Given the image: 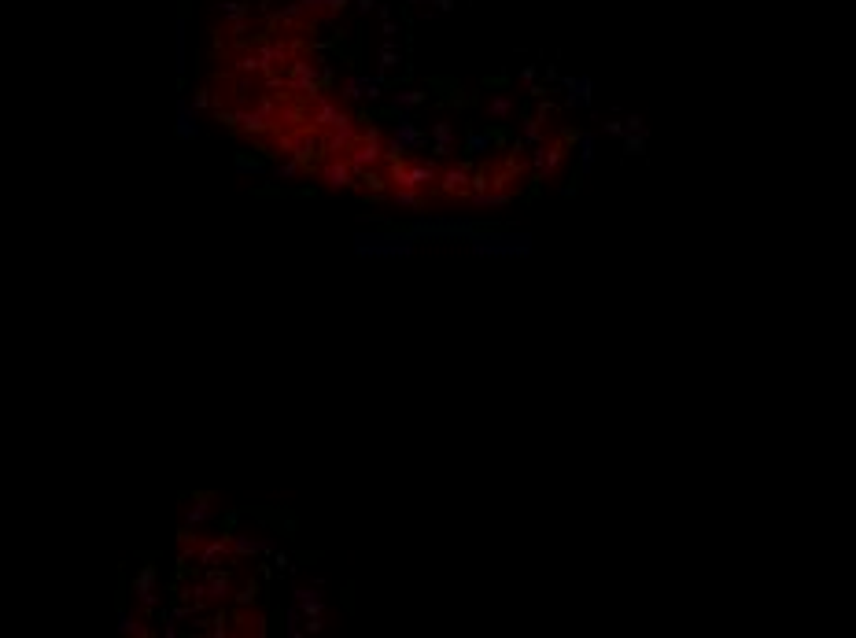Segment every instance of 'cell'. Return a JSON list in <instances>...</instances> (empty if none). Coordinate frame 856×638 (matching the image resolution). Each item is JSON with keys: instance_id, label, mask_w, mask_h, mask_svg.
I'll list each match as a JSON object with an SVG mask.
<instances>
[{"instance_id": "22", "label": "cell", "mask_w": 856, "mask_h": 638, "mask_svg": "<svg viewBox=\"0 0 856 638\" xmlns=\"http://www.w3.org/2000/svg\"><path fill=\"white\" fill-rule=\"evenodd\" d=\"M299 609H303V616H321V612H325V602H321V598H310V602H303Z\"/></svg>"}, {"instance_id": "20", "label": "cell", "mask_w": 856, "mask_h": 638, "mask_svg": "<svg viewBox=\"0 0 856 638\" xmlns=\"http://www.w3.org/2000/svg\"><path fill=\"white\" fill-rule=\"evenodd\" d=\"M303 174V166H299V159L292 155V159H285L281 166H277V177H285V181H292V177H299Z\"/></svg>"}, {"instance_id": "10", "label": "cell", "mask_w": 856, "mask_h": 638, "mask_svg": "<svg viewBox=\"0 0 856 638\" xmlns=\"http://www.w3.org/2000/svg\"><path fill=\"white\" fill-rule=\"evenodd\" d=\"M373 200H384V203H392V207H410V210H424L428 203H432V196L417 192V188H388V192H380V196H373Z\"/></svg>"}, {"instance_id": "14", "label": "cell", "mask_w": 856, "mask_h": 638, "mask_svg": "<svg viewBox=\"0 0 856 638\" xmlns=\"http://www.w3.org/2000/svg\"><path fill=\"white\" fill-rule=\"evenodd\" d=\"M233 554L237 557H259V554H266V539H251L244 531H233Z\"/></svg>"}, {"instance_id": "23", "label": "cell", "mask_w": 856, "mask_h": 638, "mask_svg": "<svg viewBox=\"0 0 856 638\" xmlns=\"http://www.w3.org/2000/svg\"><path fill=\"white\" fill-rule=\"evenodd\" d=\"M347 8V0H325V15H340Z\"/></svg>"}, {"instance_id": "8", "label": "cell", "mask_w": 856, "mask_h": 638, "mask_svg": "<svg viewBox=\"0 0 856 638\" xmlns=\"http://www.w3.org/2000/svg\"><path fill=\"white\" fill-rule=\"evenodd\" d=\"M428 137H432V155L436 159H451V152H458V125L454 122L436 118L428 125Z\"/></svg>"}, {"instance_id": "11", "label": "cell", "mask_w": 856, "mask_h": 638, "mask_svg": "<svg viewBox=\"0 0 856 638\" xmlns=\"http://www.w3.org/2000/svg\"><path fill=\"white\" fill-rule=\"evenodd\" d=\"M237 624H240V627H233V634H255V638H263V634H266V612H263L259 605L237 609Z\"/></svg>"}, {"instance_id": "25", "label": "cell", "mask_w": 856, "mask_h": 638, "mask_svg": "<svg viewBox=\"0 0 856 638\" xmlns=\"http://www.w3.org/2000/svg\"><path fill=\"white\" fill-rule=\"evenodd\" d=\"M436 8H439V11H451V8H454V0H436Z\"/></svg>"}, {"instance_id": "17", "label": "cell", "mask_w": 856, "mask_h": 638, "mask_svg": "<svg viewBox=\"0 0 856 638\" xmlns=\"http://www.w3.org/2000/svg\"><path fill=\"white\" fill-rule=\"evenodd\" d=\"M233 602H237V609H248V605H255V602H259V580L244 576V580H240V587H237V594H233Z\"/></svg>"}, {"instance_id": "12", "label": "cell", "mask_w": 856, "mask_h": 638, "mask_svg": "<svg viewBox=\"0 0 856 638\" xmlns=\"http://www.w3.org/2000/svg\"><path fill=\"white\" fill-rule=\"evenodd\" d=\"M340 96L344 100H358V96H380V81L377 78H344L340 81Z\"/></svg>"}, {"instance_id": "24", "label": "cell", "mask_w": 856, "mask_h": 638, "mask_svg": "<svg viewBox=\"0 0 856 638\" xmlns=\"http://www.w3.org/2000/svg\"><path fill=\"white\" fill-rule=\"evenodd\" d=\"M321 627H325V620H321V616H307V631H310V634H317Z\"/></svg>"}, {"instance_id": "13", "label": "cell", "mask_w": 856, "mask_h": 638, "mask_svg": "<svg viewBox=\"0 0 856 638\" xmlns=\"http://www.w3.org/2000/svg\"><path fill=\"white\" fill-rule=\"evenodd\" d=\"M517 196H509V192H495V188H487V192H469L465 200H458V203H465L469 210H491V207H506V203H513Z\"/></svg>"}, {"instance_id": "15", "label": "cell", "mask_w": 856, "mask_h": 638, "mask_svg": "<svg viewBox=\"0 0 856 638\" xmlns=\"http://www.w3.org/2000/svg\"><path fill=\"white\" fill-rule=\"evenodd\" d=\"M118 631L122 634H141V638H148V634H152V627H148V616H141V612H118Z\"/></svg>"}, {"instance_id": "18", "label": "cell", "mask_w": 856, "mask_h": 638, "mask_svg": "<svg viewBox=\"0 0 856 638\" xmlns=\"http://www.w3.org/2000/svg\"><path fill=\"white\" fill-rule=\"evenodd\" d=\"M428 93H417V89H402V93H392V103L395 108H417V103H424Z\"/></svg>"}, {"instance_id": "16", "label": "cell", "mask_w": 856, "mask_h": 638, "mask_svg": "<svg viewBox=\"0 0 856 638\" xmlns=\"http://www.w3.org/2000/svg\"><path fill=\"white\" fill-rule=\"evenodd\" d=\"M495 144H502V133H469L465 137V152L480 155V152H487V148H495Z\"/></svg>"}, {"instance_id": "7", "label": "cell", "mask_w": 856, "mask_h": 638, "mask_svg": "<svg viewBox=\"0 0 856 638\" xmlns=\"http://www.w3.org/2000/svg\"><path fill=\"white\" fill-rule=\"evenodd\" d=\"M484 111H487V122L506 125V122H513V118H517V111H521V100H517V93H513V89H502V85H499V93H487Z\"/></svg>"}, {"instance_id": "26", "label": "cell", "mask_w": 856, "mask_h": 638, "mask_svg": "<svg viewBox=\"0 0 856 638\" xmlns=\"http://www.w3.org/2000/svg\"><path fill=\"white\" fill-rule=\"evenodd\" d=\"M358 8H362V11H370V8H373V0H358Z\"/></svg>"}, {"instance_id": "4", "label": "cell", "mask_w": 856, "mask_h": 638, "mask_svg": "<svg viewBox=\"0 0 856 638\" xmlns=\"http://www.w3.org/2000/svg\"><path fill=\"white\" fill-rule=\"evenodd\" d=\"M473 174H469V163H458V159H443V170H439V188H436V200H465L473 188H469Z\"/></svg>"}, {"instance_id": "9", "label": "cell", "mask_w": 856, "mask_h": 638, "mask_svg": "<svg viewBox=\"0 0 856 638\" xmlns=\"http://www.w3.org/2000/svg\"><path fill=\"white\" fill-rule=\"evenodd\" d=\"M222 517V505H214V495H192V505L185 509V517H181V524H188V528H207L210 520H218Z\"/></svg>"}, {"instance_id": "1", "label": "cell", "mask_w": 856, "mask_h": 638, "mask_svg": "<svg viewBox=\"0 0 856 638\" xmlns=\"http://www.w3.org/2000/svg\"><path fill=\"white\" fill-rule=\"evenodd\" d=\"M259 96H263V85L255 74L237 71V74H218V81H214V111H225V108L248 111L259 103Z\"/></svg>"}, {"instance_id": "5", "label": "cell", "mask_w": 856, "mask_h": 638, "mask_svg": "<svg viewBox=\"0 0 856 638\" xmlns=\"http://www.w3.org/2000/svg\"><path fill=\"white\" fill-rule=\"evenodd\" d=\"M317 177H321V185H325V188H332V192H340V188H358V192H362V181H358V174L351 170V163H347L344 152L321 159V163H317Z\"/></svg>"}, {"instance_id": "2", "label": "cell", "mask_w": 856, "mask_h": 638, "mask_svg": "<svg viewBox=\"0 0 856 638\" xmlns=\"http://www.w3.org/2000/svg\"><path fill=\"white\" fill-rule=\"evenodd\" d=\"M565 159H569L565 144H561L558 137H546L543 144H535V152H531V170H535V177L546 181V185H554V181L561 177V170H565Z\"/></svg>"}, {"instance_id": "21", "label": "cell", "mask_w": 856, "mask_h": 638, "mask_svg": "<svg viewBox=\"0 0 856 638\" xmlns=\"http://www.w3.org/2000/svg\"><path fill=\"white\" fill-rule=\"evenodd\" d=\"M469 188H473V192H487V188H491V181H487V170H477V174H473V181H469Z\"/></svg>"}, {"instance_id": "6", "label": "cell", "mask_w": 856, "mask_h": 638, "mask_svg": "<svg viewBox=\"0 0 856 638\" xmlns=\"http://www.w3.org/2000/svg\"><path fill=\"white\" fill-rule=\"evenodd\" d=\"M203 580H207V605H214V609H222L233 594H237V587H240V576H237V568H233V565L207 568Z\"/></svg>"}, {"instance_id": "3", "label": "cell", "mask_w": 856, "mask_h": 638, "mask_svg": "<svg viewBox=\"0 0 856 638\" xmlns=\"http://www.w3.org/2000/svg\"><path fill=\"white\" fill-rule=\"evenodd\" d=\"M130 590H133V609H137L141 616H148V620H152V612H156L159 602H163V590H159V565H144L137 576H133Z\"/></svg>"}, {"instance_id": "19", "label": "cell", "mask_w": 856, "mask_h": 638, "mask_svg": "<svg viewBox=\"0 0 856 638\" xmlns=\"http://www.w3.org/2000/svg\"><path fill=\"white\" fill-rule=\"evenodd\" d=\"M377 59H380V67H384V71H392V67H399V63H402V52L392 45V41H384L380 52H377Z\"/></svg>"}]
</instances>
